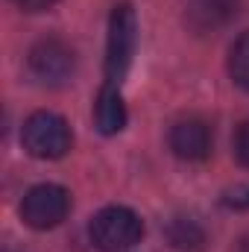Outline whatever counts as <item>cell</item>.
Here are the masks:
<instances>
[{
  "label": "cell",
  "instance_id": "obj_1",
  "mask_svg": "<svg viewBox=\"0 0 249 252\" xmlns=\"http://www.w3.org/2000/svg\"><path fill=\"white\" fill-rule=\"evenodd\" d=\"M135 44H138L135 9L124 0L112 9V18H109V41H106V82L109 85L124 82L132 56H135Z\"/></svg>",
  "mask_w": 249,
  "mask_h": 252
},
{
  "label": "cell",
  "instance_id": "obj_2",
  "mask_svg": "<svg viewBox=\"0 0 249 252\" xmlns=\"http://www.w3.org/2000/svg\"><path fill=\"white\" fill-rule=\"evenodd\" d=\"M88 235L91 244L103 252H121L135 247L144 238V223L141 217L126 208V205H109L103 211H97L88 223Z\"/></svg>",
  "mask_w": 249,
  "mask_h": 252
},
{
  "label": "cell",
  "instance_id": "obj_3",
  "mask_svg": "<svg viewBox=\"0 0 249 252\" xmlns=\"http://www.w3.org/2000/svg\"><path fill=\"white\" fill-rule=\"evenodd\" d=\"M21 144L30 156L35 158H62L73 144L70 126L56 112H35L24 121L21 129Z\"/></svg>",
  "mask_w": 249,
  "mask_h": 252
},
{
  "label": "cell",
  "instance_id": "obj_4",
  "mask_svg": "<svg viewBox=\"0 0 249 252\" xmlns=\"http://www.w3.org/2000/svg\"><path fill=\"white\" fill-rule=\"evenodd\" d=\"M70 211V193L62 185H35L24 193L21 199V220L30 229H53L59 226Z\"/></svg>",
  "mask_w": 249,
  "mask_h": 252
},
{
  "label": "cell",
  "instance_id": "obj_5",
  "mask_svg": "<svg viewBox=\"0 0 249 252\" xmlns=\"http://www.w3.org/2000/svg\"><path fill=\"white\" fill-rule=\"evenodd\" d=\"M73 67H76V56L62 38H41L30 50V70L41 82L62 85L73 76Z\"/></svg>",
  "mask_w": 249,
  "mask_h": 252
},
{
  "label": "cell",
  "instance_id": "obj_6",
  "mask_svg": "<svg viewBox=\"0 0 249 252\" xmlns=\"http://www.w3.org/2000/svg\"><path fill=\"white\" fill-rule=\"evenodd\" d=\"M170 150L185 158V161H202L211 153V129L208 124L196 121V118H185L170 129Z\"/></svg>",
  "mask_w": 249,
  "mask_h": 252
},
{
  "label": "cell",
  "instance_id": "obj_7",
  "mask_svg": "<svg viewBox=\"0 0 249 252\" xmlns=\"http://www.w3.org/2000/svg\"><path fill=\"white\" fill-rule=\"evenodd\" d=\"M241 0H187L185 18L196 32L217 30L238 15Z\"/></svg>",
  "mask_w": 249,
  "mask_h": 252
},
{
  "label": "cell",
  "instance_id": "obj_8",
  "mask_svg": "<svg viewBox=\"0 0 249 252\" xmlns=\"http://www.w3.org/2000/svg\"><path fill=\"white\" fill-rule=\"evenodd\" d=\"M94 124L103 135H118L126 126V106L121 97V85H103L94 103Z\"/></svg>",
  "mask_w": 249,
  "mask_h": 252
},
{
  "label": "cell",
  "instance_id": "obj_9",
  "mask_svg": "<svg viewBox=\"0 0 249 252\" xmlns=\"http://www.w3.org/2000/svg\"><path fill=\"white\" fill-rule=\"evenodd\" d=\"M167 235H170L173 247H179V250H199V247H202V241H205L202 229H199L190 217H176V220L170 223Z\"/></svg>",
  "mask_w": 249,
  "mask_h": 252
},
{
  "label": "cell",
  "instance_id": "obj_10",
  "mask_svg": "<svg viewBox=\"0 0 249 252\" xmlns=\"http://www.w3.org/2000/svg\"><path fill=\"white\" fill-rule=\"evenodd\" d=\"M229 73L244 91H249V32H244L229 50Z\"/></svg>",
  "mask_w": 249,
  "mask_h": 252
},
{
  "label": "cell",
  "instance_id": "obj_11",
  "mask_svg": "<svg viewBox=\"0 0 249 252\" xmlns=\"http://www.w3.org/2000/svg\"><path fill=\"white\" fill-rule=\"evenodd\" d=\"M235 158L249 167V121L247 124L238 126V132H235Z\"/></svg>",
  "mask_w": 249,
  "mask_h": 252
},
{
  "label": "cell",
  "instance_id": "obj_12",
  "mask_svg": "<svg viewBox=\"0 0 249 252\" xmlns=\"http://www.w3.org/2000/svg\"><path fill=\"white\" fill-rule=\"evenodd\" d=\"M12 3L24 12H44V9H53L59 0H12Z\"/></svg>",
  "mask_w": 249,
  "mask_h": 252
},
{
  "label": "cell",
  "instance_id": "obj_13",
  "mask_svg": "<svg viewBox=\"0 0 249 252\" xmlns=\"http://www.w3.org/2000/svg\"><path fill=\"white\" fill-rule=\"evenodd\" d=\"M226 202H229V205H235V208H244V205H249V188L229 193V199H226Z\"/></svg>",
  "mask_w": 249,
  "mask_h": 252
}]
</instances>
